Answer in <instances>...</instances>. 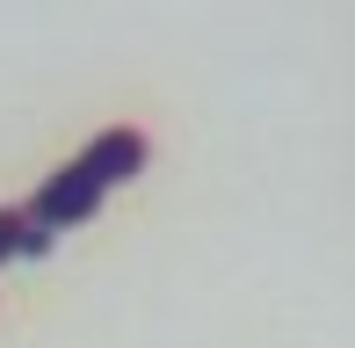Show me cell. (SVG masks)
Returning a JSON list of instances; mask_svg holds the SVG:
<instances>
[{
  "mask_svg": "<svg viewBox=\"0 0 355 348\" xmlns=\"http://www.w3.org/2000/svg\"><path fill=\"white\" fill-rule=\"evenodd\" d=\"M29 254H51V232H44L22 203H0V268H8V261H29Z\"/></svg>",
  "mask_w": 355,
  "mask_h": 348,
  "instance_id": "2",
  "label": "cell"
},
{
  "mask_svg": "<svg viewBox=\"0 0 355 348\" xmlns=\"http://www.w3.org/2000/svg\"><path fill=\"white\" fill-rule=\"evenodd\" d=\"M145 160H153V138H145L138 123H109V131H102V138H87V146H80L58 174H44V189L22 203V211L58 240V232L87 225V218L102 211V196H109V189H123Z\"/></svg>",
  "mask_w": 355,
  "mask_h": 348,
  "instance_id": "1",
  "label": "cell"
}]
</instances>
